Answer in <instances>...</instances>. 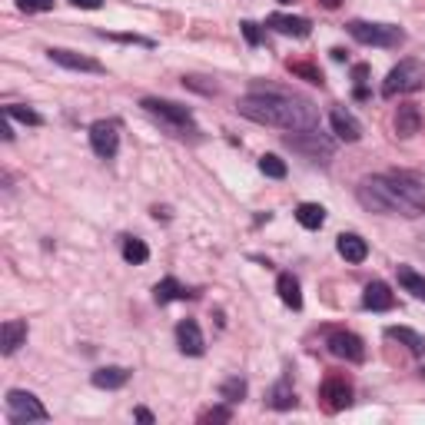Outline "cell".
<instances>
[{
	"mask_svg": "<svg viewBox=\"0 0 425 425\" xmlns=\"http://www.w3.org/2000/svg\"><path fill=\"white\" fill-rule=\"evenodd\" d=\"M23 342H27V322H21V319H7L4 329H0V349H4V356H13Z\"/></svg>",
	"mask_w": 425,
	"mask_h": 425,
	"instance_id": "9a60e30c",
	"label": "cell"
},
{
	"mask_svg": "<svg viewBox=\"0 0 425 425\" xmlns=\"http://www.w3.org/2000/svg\"><path fill=\"white\" fill-rule=\"evenodd\" d=\"M260 173L273 176V180H283V176H286V163L276 156V153H266V156H260Z\"/></svg>",
	"mask_w": 425,
	"mask_h": 425,
	"instance_id": "4316f807",
	"label": "cell"
},
{
	"mask_svg": "<svg viewBox=\"0 0 425 425\" xmlns=\"http://www.w3.org/2000/svg\"><path fill=\"white\" fill-rule=\"evenodd\" d=\"M143 110L146 113H153V117H160V120L166 123V130L176 133V136H183V127H190V120H193V113L186 107H176V103H170V100H156V97H146L143 100Z\"/></svg>",
	"mask_w": 425,
	"mask_h": 425,
	"instance_id": "8992f818",
	"label": "cell"
},
{
	"mask_svg": "<svg viewBox=\"0 0 425 425\" xmlns=\"http://www.w3.org/2000/svg\"><path fill=\"white\" fill-rule=\"evenodd\" d=\"M326 346L332 356H339V359H349V362L366 359V346H362V339L352 336V332H332Z\"/></svg>",
	"mask_w": 425,
	"mask_h": 425,
	"instance_id": "30bf717a",
	"label": "cell"
},
{
	"mask_svg": "<svg viewBox=\"0 0 425 425\" xmlns=\"http://www.w3.org/2000/svg\"><path fill=\"white\" fill-rule=\"evenodd\" d=\"M176 296H186V293H183V286L176 283L173 276H166L163 283H156V289H153V299H156V303H160V305L173 303Z\"/></svg>",
	"mask_w": 425,
	"mask_h": 425,
	"instance_id": "cb8c5ba5",
	"label": "cell"
},
{
	"mask_svg": "<svg viewBox=\"0 0 425 425\" xmlns=\"http://www.w3.org/2000/svg\"><path fill=\"white\" fill-rule=\"evenodd\" d=\"M286 143L293 146V150H299V153H305V156H313V160H319L322 156V163H326L329 156H332V140H326V136H319L316 133V127L313 130H296V133H289L286 136Z\"/></svg>",
	"mask_w": 425,
	"mask_h": 425,
	"instance_id": "52a82bcc",
	"label": "cell"
},
{
	"mask_svg": "<svg viewBox=\"0 0 425 425\" xmlns=\"http://www.w3.org/2000/svg\"><path fill=\"white\" fill-rule=\"evenodd\" d=\"M269 405H273V409H293V405H296L293 389H289V385H276V389H273V399H269Z\"/></svg>",
	"mask_w": 425,
	"mask_h": 425,
	"instance_id": "f1b7e54d",
	"label": "cell"
},
{
	"mask_svg": "<svg viewBox=\"0 0 425 425\" xmlns=\"http://www.w3.org/2000/svg\"><path fill=\"white\" fill-rule=\"evenodd\" d=\"M425 87V64L422 60H399V66L389 70L385 83H382V97H402V93H415Z\"/></svg>",
	"mask_w": 425,
	"mask_h": 425,
	"instance_id": "3957f363",
	"label": "cell"
},
{
	"mask_svg": "<svg viewBox=\"0 0 425 425\" xmlns=\"http://www.w3.org/2000/svg\"><path fill=\"white\" fill-rule=\"evenodd\" d=\"M385 336L395 339V342H402L405 349H412L415 356H425V336H419V332H412V329H405V326H389V329H385Z\"/></svg>",
	"mask_w": 425,
	"mask_h": 425,
	"instance_id": "44dd1931",
	"label": "cell"
},
{
	"mask_svg": "<svg viewBox=\"0 0 425 425\" xmlns=\"http://www.w3.org/2000/svg\"><path fill=\"white\" fill-rule=\"evenodd\" d=\"M176 342H180V352L183 356H203L206 349V342H203V332L193 319H183L180 326H176Z\"/></svg>",
	"mask_w": 425,
	"mask_h": 425,
	"instance_id": "7c38bea8",
	"label": "cell"
},
{
	"mask_svg": "<svg viewBox=\"0 0 425 425\" xmlns=\"http://www.w3.org/2000/svg\"><path fill=\"white\" fill-rule=\"evenodd\" d=\"M127 379H130V372L120 369V366H103V369H97L90 375V382H93L97 389H123Z\"/></svg>",
	"mask_w": 425,
	"mask_h": 425,
	"instance_id": "d6986e66",
	"label": "cell"
},
{
	"mask_svg": "<svg viewBox=\"0 0 425 425\" xmlns=\"http://www.w3.org/2000/svg\"><path fill=\"white\" fill-rule=\"evenodd\" d=\"M240 117L252 123H262V127H279V130H313L316 127V113L309 103L289 97L279 87H266V83H256L250 97H243L236 103Z\"/></svg>",
	"mask_w": 425,
	"mask_h": 425,
	"instance_id": "6da1fadb",
	"label": "cell"
},
{
	"mask_svg": "<svg viewBox=\"0 0 425 425\" xmlns=\"http://www.w3.org/2000/svg\"><path fill=\"white\" fill-rule=\"evenodd\" d=\"M319 399L326 402L329 412H339V409L352 405V385L346 379H339V375H329L322 382V389H319Z\"/></svg>",
	"mask_w": 425,
	"mask_h": 425,
	"instance_id": "9c48e42d",
	"label": "cell"
},
{
	"mask_svg": "<svg viewBox=\"0 0 425 425\" xmlns=\"http://www.w3.org/2000/svg\"><path fill=\"white\" fill-rule=\"evenodd\" d=\"M419 130H422V113H419V107H415V103H402V107L395 110V133H399L402 140H409V136H415Z\"/></svg>",
	"mask_w": 425,
	"mask_h": 425,
	"instance_id": "5bb4252c",
	"label": "cell"
},
{
	"mask_svg": "<svg viewBox=\"0 0 425 425\" xmlns=\"http://www.w3.org/2000/svg\"><path fill=\"white\" fill-rule=\"evenodd\" d=\"M352 80H356V87H359V93H362V83L369 80V66H366V64L352 66Z\"/></svg>",
	"mask_w": 425,
	"mask_h": 425,
	"instance_id": "d6a6232c",
	"label": "cell"
},
{
	"mask_svg": "<svg viewBox=\"0 0 425 425\" xmlns=\"http://www.w3.org/2000/svg\"><path fill=\"white\" fill-rule=\"evenodd\" d=\"M17 7L21 11H54V0H17Z\"/></svg>",
	"mask_w": 425,
	"mask_h": 425,
	"instance_id": "4dcf8cb0",
	"label": "cell"
},
{
	"mask_svg": "<svg viewBox=\"0 0 425 425\" xmlns=\"http://www.w3.org/2000/svg\"><path fill=\"white\" fill-rule=\"evenodd\" d=\"M356 197L372 213H389V216H419L422 213V203H415L392 176H369V180H362Z\"/></svg>",
	"mask_w": 425,
	"mask_h": 425,
	"instance_id": "7a4b0ae2",
	"label": "cell"
},
{
	"mask_svg": "<svg viewBox=\"0 0 425 425\" xmlns=\"http://www.w3.org/2000/svg\"><path fill=\"white\" fill-rule=\"evenodd\" d=\"M266 23H269L276 33H286V37H305L309 27H313L305 17H289V13H273Z\"/></svg>",
	"mask_w": 425,
	"mask_h": 425,
	"instance_id": "ac0fdd59",
	"label": "cell"
},
{
	"mask_svg": "<svg viewBox=\"0 0 425 425\" xmlns=\"http://www.w3.org/2000/svg\"><path fill=\"white\" fill-rule=\"evenodd\" d=\"M74 7H83V11H100L103 7V0H70Z\"/></svg>",
	"mask_w": 425,
	"mask_h": 425,
	"instance_id": "836d02e7",
	"label": "cell"
},
{
	"mask_svg": "<svg viewBox=\"0 0 425 425\" xmlns=\"http://www.w3.org/2000/svg\"><path fill=\"white\" fill-rule=\"evenodd\" d=\"M362 305L372 309V313H385V309H392L395 305V296L385 283H369L366 286V293H362Z\"/></svg>",
	"mask_w": 425,
	"mask_h": 425,
	"instance_id": "2e32d148",
	"label": "cell"
},
{
	"mask_svg": "<svg viewBox=\"0 0 425 425\" xmlns=\"http://www.w3.org/2000/svg\"><path fill=\"white\" fill-rule=\"evenodd\" d=\"M203 419H219V422H226V419H229V412H226V409H213V412H206V415H203Z\"/></svg>",
	"mask_w": 425,
	"mask_h": 425,
	"instance_id": "e575fe53",
	"label": "cell"
},
{
	"mask_svg": "<svg viewBox=\"0 0 425 425\" xmlns=\"http://www.w3.org/2000/svg\"><path fill=\"white\" fill-rule=\"evenodd\" d=\"M123 260L133 262V266H140V262L150 260V250H146V243L130 236V240H123Z\"/></svg>",
	"mask_w": 425,
	"mask_h": 425,
	"instance_id": "d4e9b609",
	"label": "cell"
},
{
	"mask_svg": "<svg viewBox=\"0 0 425 425\" xmlns=\"http://www.w3.org/2000/svg\"><path fill=\"white\" fill-rule=\"evenodd\" d=\"M289 70H293L296 76H305L309 83H322V76H319L316 66H309V64H293V60H289Z\"/></svg>",
	"mask_w": 425,
	"mask_h": 425,
	"instance_id": "f546056e",
	"label": "cell"
},
{
	"mask_svg": "<svg viewBox=\"0 0 425 425\" xmlns=\"http://www.w3.org/2000/svg\"><path fill=\"white\" fill-rule=\"evenodd\" d=\"M136 419H140V422H153V415L146 412V409H136Z\"/></svg>",
	"mask_w": 425,
	"mask_h": 425,
	"instance_id": "d590c367",
	"label": "cell"
},
{
	"mask_svg": "<svg viewBox=\"0 0 425 425\" xmlns=\"http://www.w3.org/2000/svg\"><path fill=\"white\" fill-rule=\"evenodd\" d=\"M329 123H332V133H336L339 140H346V143H356L362 136V127L359 120L352 117V113H346L342 107H336L332 113H329Z\"/></svg>",
	"mask_w": 425,
	"mask_h": 425,
	"instance_id": "4fadbf2b",
	"label": "cell"
},
{
	"mask_svg": "<svg viewBox=\"0 0 425 425\" xmlns=\"http://www.w3.org/2000/svg\"><path fill=\"white\" fill-rule=\"evenodd\" d=\"M395 276H399V286L405 293H412L415 299H425V276L415 273L412 266H395Z\"/></svg>",
	"mask_w": 425,
	"mask_h": 425,
	"instance_id": "7402d4cb",
	"label": "cell"
},
{
	"mask_svg": "<svg viewBox=\"0 0 425 425\" xmlns=\"http://www.w3.org/2000/svg\"><path fill=\"white\" fill-rule=\"evenodd\" d=\"M296 219H299V226H305V229H319L326 223V209L319 206V203H303V206L296 209Z\"/></svg>",
	"mask_w": 425,
	"mask_h": 425,
	"instance_id": "603a6c76",
	"label": "cell"
},
{
	"mask_svg": "<svg viewBox=\"0 0 425 425\" xmlns=\"http://www.w3.org/2000/svg\"><path fill=\"white\" fill-rule=\"evenodd\" d=\"M276 293H279V299H283L289 309H299V305H303V289H299V279H296L293 273H283L276 279Z\"/></svg>",
	"mask_w": 425,
	"mask_h": 425,
	"instance_id": "ffe728a7",
	"label": "cell"
},
{
	"mask_svg": "<svg viewBox=\"0 0 425 425\" xmlns=\"http://www.w3.org/2000/svg\"><path fill=\"white\" fill-rule=\"evenodd\" d=\"M336 250L339 256L346 262H362L366 256H369V246H366V240L362 236H356V233H342L336 240Z\"/></svg>",
	"mask_w": 425,
	"mask_h": 425,
	"instance_id": "e0dca14e",
	"label": "cell"
},
{
	"mask_svg": "<svg viewBox=\"0 0 425 425\" xmlns=\"http://www.w3.org/2000/svg\"><path fill=\"white\" fill-rule=\"evenodd\" d=\"M4 113H7L11 120H21V123H27V127H40V123H44V117H40L37 110H30V107H21V103H11V107H4Z\"/></svg>",
	"mask_w": 425,
	"mask_h": 425,
	"instance_id": "484cf974",
	"label": "cell"
},
{
	"mask_svg": "<svg viewBox=\"0 0 425 425\" xmlns=\"http://www.w3.org/2000/svg\"><path fill=\"white\" fill-rule=\"evenodd\" d=\"M219 395H223L226 402H240L243 395H246V382L243 379H226L223 382V389H219Z\"/></svg>",
	"mask_w": 425,
	"mask_h": 425,
	"instance_id": "83f0119b",
	"label": "cell"
},
{
	"mask_svg": "<svg viewBox=\"0 0 425 425\" xmlns=\"http://www.w3.org/2000/svg\"><path fill=\"white\" fill-rule=\"evenodd\" d=\"M322 4H326V7H339V0H322Z\"/></svg>",
	"mask_w": 425,
	"mask_h": 425,
	"instance_id": "8d00e7d4",
	"label": "cell"
},
{
	"mask_svg": "<svg viewBox=\"0 0 425 425\" xmlns=\"http://www.w3.org/2000/svg\"><path fill=\"white\" fill-rule=\"evenodd\" d=\"M352 40H359L366 47H399L405 44V33L399 27H389V23H366V21H352L349 23Z\"/></svg>",
	"mask_w": 425,
	"mask_h": 425,
	"instance_id": "277c9868",
	"label": "cell"
},
{
	"mask_svg": "<svg viewBox=\"0 0 425 425\" xmlns=\"http://www.w3.org/2000/svg\"><path fill=\"white\" fill-rule=\"evenodd\" d=\"M47 54H50V60H54V64L66 66V70H83V74H103V64H97L93 57L74 54V50H60V47L47 50Z\"/></svg>",
	"mask_w": 425,
	"mask_h": 425,
	"instance_id": "8fae6325",
	"label": "cell"
},
{
	"mask_svg": "<svg viewBox=\"0 0 425 425\" xmlns=\"http://www.w3.org/2000/svg\"><path fill=\"white\" fill-rule=\"evenodd\" d=\"M7 415H11L13 425L44 422V419H47V409L37 402V395L23 392V389H11V392H7Z\"/></svg>",
	"mask_w": 425,
	"mask_h": 425,
	"instance_id": "5b68a950",
	"label": "cell"
},
{
	"mask_svg": "<svg viewBox=\"0 0 425 425\" xmlns=\"http://www.w3.org/2000/svg\"><path fill=\"white\" fill-rule=\"evenodd\" d=\"M90 146H93V153L103 156V160L117 156V150H120V127L113 120H97L90 127Z\"/></svg>",
	"mask_w": 425,
	"mask_h": 425,
	"instance_id": "ba28073f",
	"label": "cell"
},
{
	"mask_svg": "<svg viewBox=\"0 0 425 425\" xmlns=\"http://www.w3.org/2000/svg\"><path fill=\"white\" fill-rule=\"evenodd\" d=\"M240 27H243V37H246V44H252V47L260 44V27H256V23L246 21V23H240Z\"/></svg>",
	"mask_w": 425,
	"mask_h": 425,
	"instance_id": "1f68e13d",
	"label": "cell"
}]
</instances>
